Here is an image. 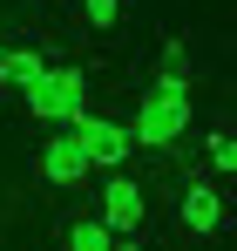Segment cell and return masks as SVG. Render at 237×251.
I'll list each match as a JSON object with an SVG mask.
<instances>
[{
    "label": "cell",
    "mask_w": 237,
    "mask_h": 251,
    "mask_svg": "<svg viewBox=\"0 0 237 251\" xmlns=\"http://www.w3.org/2000/svg\"><path fill=\"white\" fill-rule=\"evenodd\" d=\"M203 156H210V170H217V176H237V136H224V129H217V136L203 143Z\"/></svg>",
    "instance_id": "cell-10"
},
{
    "label": "cell",
    "mask_w": 237,
    "mask_h": 251,
    "mask_svg": "<svg viewBox=\"0 0 237 251\" xmlns=\"http://www.w3.org/2000/svg\"><path fill=\"white\" fill-rule=\"evenodd\" d=\"M176 217H183V231H190V238L224 231V190H217L210 176H190V183H183V197H176Z\"/></svg>",
    "instance_id": "cell-5"
},
{
    "label": "cell",
    "mask_w": 237,
    "mask_h": 251,
    "mask_svg": "<svg viewBox=\"0 0 237 251\" xmlns=\"http://www.w3.org/2000/svg\"><path fill=\"white\" fill-rule=\"evenodd\" d=\"M41 75H47L41 48H7V54H0V88H34Z\"/></svg>",
    "instance_id": "cell-7"
},
{
    "label": "cell",
    "mask_w": 237,
    "mask_h": 251,
    "mask_svg": "<svg viewBox=\"0 0 237 251\" xmlns=\"http://www.w3.org/2000/svg\"><path fill=\"white\" fill-rule=\"evenodd\" d=\"M197 116V95L190 88H142V102H136V116H129V143L136 150H176L183 143V129Z\"/></svg>",
    "instance_id": "cell-1"
},
{
    "label": "cell",
    "mask_w": 237,
    "mask_h": 251,
    "mask_svg": "<svg viewBox=\"0 0 237 251\" xmlns=\"http://www.w3.org/2000/svg\"><path fill=\"white\" fill-rule=\"evenodd\" d=\"M21 102H27V116H34V123L75 129L81 116H88V75H81V68H47L34 88H21Z\"/></svg>",
    "instance_id": "cell-2"
},
{
    "label": "cell",
    "mask_w": 237,
    "mask_h": 251,
    "mask_svg": "<svg viewBox=\"0 0 237 251\" xmlns=\"http://www.w3.org/2000/svg\"><path fill=\"white\" fill-rule=\"evenodd\" d=\"M68 251H116V231L102 217H75L68 224Z\"/></svg>",
    "instance_id": "cell-9"
},
{
    "label": "cell",
    "mask_w": 237,
    "mask_h": 251,
    "mask_svg": "<svg viewBox=\"0 0 237 251\" xmlns=\"http://www.w3.org/2000/svg\"><path fill=\"white\" fill-rule=\"evenodd\" d=\"M75 143H81V156H88V170H122L129 156H136L129 123H116V116H81V123H75Z\"/></svg>",
    "instance_id": "cell-4"
},
{
    "label": "cell",
    "mask_w": 237,
    "mask_h": 251,
    "mask_svg": "<svg viewBox=\"0 0 237 251\" xmlns=\"http://www.w3.org/2000/svg\"><path fill=\"white\" fill-rule=\"evenodd\" d=\"M95 217H102L116 238H136V231H142V217H149V190H142L136 176L109 170V176H102V204H95Z\"/></svg>",
    "instance_id": "cell-3"
},
{
    "label": "cell",
    "mask_w": 237,
    "mask_h": 251,
    "mask_svg": "<svg viewBox=\"0 0 237 251\" xmlns=\"http://www.w3.org/2000/svg\"><path fill=\"white\" fill-rule=\"evenodd\" d=\"M41 176L47 183H61V190H75V183H88V156H81V143H75V129H54L47 143H41Z\"/></svg>",
    "instance_id": "cell-6"
},
{
    "label": "cell",
    "mask_w": 237,
    "mask_h": 251,
    "mask_svg": "<svg viewBox=\"0 0 237 251\" xmlns=\"http://www.w3.org/2000/svg\"><path fill=\"white\" fill-rule=\"evenodd\" d=\"M81 14H88V27H116V21H122V0H81Z\"/></svg>",
    "instance_id": "cell-11"
},
{
    "label": "cell",
    "mask_w": 237,
    "mask_h": 251,
    "mask_svg": "<svg viewBox=\"0 0 237 251\" xmlns=\"http://www.w3.org/2000/svg\"><path fill=\"white\" fill-rule=\"evenodd\" d=\"M156 88H190V95H197V82H190V48L176 41V34H169L163 54H156Z\"/></svg>",
    "instance_id": "cell-8"
},
{
    "label": "cell",
    "mask_w": 237,
    "mask_h": 251,
    "mask_svg": "<svg viewBox=\"0 0 237 251\" xmlns=\"http://www.w3.org/2000/svg\"><path fill=\"white\" fill-rule=\"evenodd\" d=\"M0 54H7V34H0Z\"/></svg>",
    "instance_id": "cell-12"
}]
</instances>
